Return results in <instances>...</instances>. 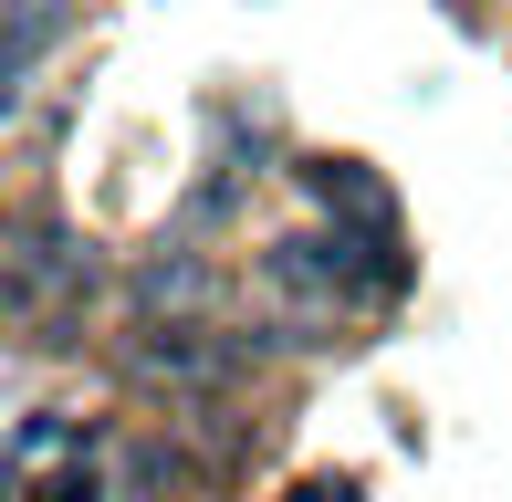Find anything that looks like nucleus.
<instances>
[{
	"label": "nucleus",
	"instance_id": "1",
	"mask_svg": "<svg viewBox=\"0 0 512 502\" xmlns=\"http://www.w3.org/2000/svg\"><path fill=\"white\" fill-rule=\"evenodd\" d=\"M304 189L324 199V210H345L356 231H387V189L356 168V157H304Z\"/></svg>",
	"mask_w": 512,
	"mask_h": 502
},
{
	"label": "nucleus",
	"instance_id": "2",
	"mask_svg": "<svg viewBox=\"0 0 512 502\" xmlns=\"http://www.w3.org/2000/svg\"><path fill=\"white\" fill-rule=\"evenodd\" d=\"M42 42H53V0H11V84H32Z\"/></svg>",
	"mask_w": 512,
	"mask_h": 502
},
{
	"label": "nucleus",
	"instance_id": "3",
	"mask_svg": "<svg viewBox=\"0 0 512 502\" xmlns=\"http://www.w3.org/2000/svg\"><path fill=\"white\" fill-rule=\"evenodd\" d=\"M42 502H95V482H84V471H63V482L42 492Z\"/></svg>",
	"mask_w": 512,
	"mask_h": 502
}]
</instances>
